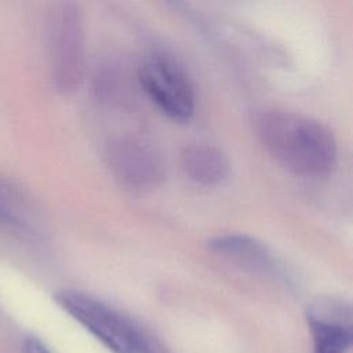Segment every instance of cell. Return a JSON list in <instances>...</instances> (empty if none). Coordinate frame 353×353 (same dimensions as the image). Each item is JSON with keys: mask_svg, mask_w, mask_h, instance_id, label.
Masks as SVG:
<instances>
[{"mask_svg": "<svg viewBox=\"0 0 353 353\" xmlns=\"http://www.w3.org/2000/svg\"><path fill=\"white\" fill-rule=\"evenodd\" d=\"M256 134L270 156L292 174L323 176L338 160V146L321 123L285 110H270L256 119Z\"/></svg>", "mask_w": 353, "mask_h": 353, "instance_id": "obj_1", "label": "cell"}, {"mask_svg": "<svg viewBox=\"0 0 353 353\" xmlns=\"http://www.w3.org/2000/svg\"><path fill=\"white\" fill-rule=\"evenodd\" d=\"M54 299L112 353H163L134 320L92 295L62 290Z\"/></svg>", "mask_w": 353, "mask_h": 353, "instance_id": "obj_2", "label": "cell"}, {"mask_svg": "<svg viewBox=\"0 0 353 353\" xmlns=\"http://www.w3.org/2000/svg\"><path fill=\"white\" fill-rule=\"evenodd\" d=\"M47 37L52 80L59 90L72 91L84 73V28L77 4L54 6L47 22Z\"/></svg>", "mask_w": 353, "mask_h": 353, "instance_id": "obj_3", "label": "cell"}, {"mask_svg": "<svg viewBox=\"0 0 353 353\" xmlns=\"http://www.w3.org/2000/svg\"><path fill=\"white\" fill-rule=\"evenodd\" d=\"M105 160L113 178L130 189H150L164 178L161 154L150 142L139 137L113 138L106 145Z\"/></svg>", "mask_w": 353, "mask_h": 353, "instance_id": "obj_4", "label": "cell"}, {"mask_svg": "<svg viewBox=\"0 0 353 353\" xmlns=\"http://www.w3.org/2000/svg\"><path fill=\"white\" fill-rule=\"evenodd\" d=\"M138 80L157 108L175 121H188L194 112V91L185 73L164 58L145 62Z\"/></svg>", "mask_w": 353, "mask_h": 353, "instance_id": "obj_5", "label": "cell"}, {"mask_svg": "<svg viewBox=\"0 0 353 353\" xmlns=\"http://www.w3.org/2000/svg\"><path fill=\"white\" fill-rule=\"evenodd\" d=\"M313 353H347L352 346V307L334 296L317 298L305 313Z\"/></svg>", "mask_w": 353, "mask_h": 353, "instance_id": "obj_6", "label": "cell"}, {"mask_svg": "<svg viewBox=\"0 0 353 353\" xmlns=\"http://www.w3.org/2000/svg\"><path fill=\"white\" fill-rule=\"evenodd\" d=\"M208 247L218 256L250 272L285 279L280 258L262 241L248 234L229 233L211 239Z\"/></svg>", "mask_w": 353, "mask_h": 353, "instance_id": "obj_7", "label": "cell"}, {"mask_svg": "<svg viewBox=\"0 0 353 353\" xmlns=\"http://www.w3.org/2000/svg\"><path fill=\"white\" fill-rule=\"evenodd\" d=\"M181 167L185 175L197 185L215 186L222 183L230 171L226 154L207 143L188 145L181 152Z\"/></svg>", "mask_w": 353, "mask_h": 353, "instance_id": "obj_8", "label": "cell"}, {"mask_svg": "<svg viewBox=\"0 0 353 353\" xmlns=\"http://www.w3.org/2000/svg\"><path fill=\"white\" fill-rule=\"evenodd\" d=\"M0 222L26 233L37 229V216L26 197L0 176Z\"/></svg>", "mask_w": 353, "mask_h": 353, "instance_id": "obj_9", "label": "cell"}, {"mask_svg": "<svg viewBox=\"0 0 353 353\" xmlns=\"http://www.w3.org/2000/svg\"><path fill=\"white\" fill-rule=\"evenodd\" d=\"M23 353H51V350L37 338L28 336L23 341Z\"/></svg>", "mask_w": 353, "mask_h": 353, "instance_id": "obj_10", "label": "cell"}]
</instances>
